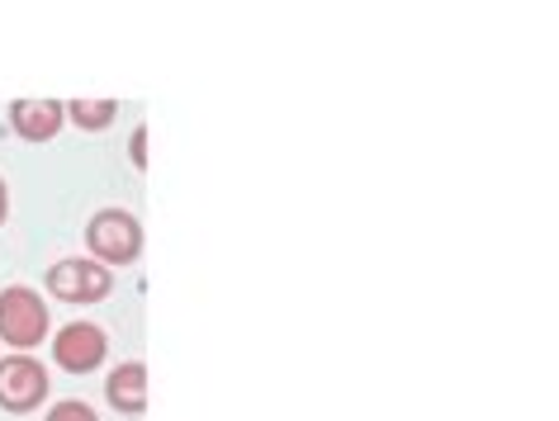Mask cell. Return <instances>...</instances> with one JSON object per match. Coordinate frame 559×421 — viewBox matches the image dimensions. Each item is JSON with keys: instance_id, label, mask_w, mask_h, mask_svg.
Returning a JSON list of instances; mask_svg holds the SVG:
<instances>
[{"instance_id": "5b68a950", "label": "cell", "mask_w": 559, "mask_h": 421, "mask_svg": "<svg viewBox=\"0 0 559 421\" xmlns=\"http://www.w3.org/2000/svg\"><path fill=\"white\" fill-rule=\"evenodd\" d=\"M105 356H109V336L95 327V322H67V327L52 336V364H62L67 374L100 370Z\"/></svg>"}, {"instance_id": "52a82bcc", "label": "cell", "mask_w": 559, "mask_h": 421, "mask_svg": "<svg viewBox=\"0 0 559 421\" xmlns=\"http://www.w3.org/2000/svg\"><path fill=\"white\" fill-rule=\"evenodd\" d=\"M105 398L115 402V412L138 417V412L147 407V364H143V360L115 364V374L105 378Z\"/></svg>"}, {"instance_id": "30bf717a", "label": "cell", "mask_w": 559, "mask_h": 421, "mask_svg": "<svg viewBox=\"0 0 559 421\" xmlns=\"http://www.w3.org/2000/svg\"><path fill=\"white\" fill-rule=\"evenodd\" d=\"M129 152H133V166H147V129H133Z\"/></svg>"}, {"instance_id": "9c48e42d", "label": "cell", "mask_w": 559, "mask_h": 421, "mask_svg": "<svg viewBox=\"0 0 559 421\" xmlns=\"http://www.w3.org/2000/svg\"><path fill=\"white\" fill-rule=\"evenodd\" d=\"M48 421H100V417H95L91 402L67 398V402H52V407H48Z\"/></svg>"}, {"instance_id": "8992f818", "label": "cell", "mask_w": 559, "mask_h": 421, "mask_svg": "<svg viewBox=\"0 0 559 421\" xmlns=\"http://www.w3.org/2000/svg\"><path fill=\"white\" fill-rule=\"evenodd\" d=\"M62 105L58 100H15L10 105V129L29 143H48V137L62 133Z\"/></svg>"}, {"instance_id": "3957f363", "label": "cell", "mask_w": 559, "mask_h": 421, "mask_svg": "<svg viewBox=\"0 0 559 421\" xmlns=\"http://www.w3.org/2000/svg\"><path fill=\"white\" fill-rule=\"evenodd\" d=\"M48 398V370L34 356H5L0 360V412L29 417Z\"/></svg>"}, {"instance_id": "8fae6325", "label": "cell", "mask_w": 559, "mask_h": 421, "mask_svg": "<svg viewBox=\"0 0 559 421\" xmlns=\"http://www.w3.org/2000/svg\"><path fill=\"white\" fill-rule=\"evenodd\" d=\"M10 218V190H5V176H0V228H5Z\"/></svg>"}, {"instance_id": "277c9868", "label": "cell", "mask_w": 559, "mask_h": 421, "mask_svg": "<svg viewBox=\"0 0 559 421\" xmlns=\"http://www.w3.org/2000/svg\"><path fill=\"white\" fill-rule=\"evenodd\" d=\"M48 289L62 303H105L109 289H115V270H105L91 256H67L48 270Z\"/></svg>"}, {"instance_id": "6da1fadb", "label": "cell", "mask_w": 559, "mask_h": 421, "mask_svg": "<svg viewBox=\"0 0 559 421\" xmlns=\"http://www.w3.org/2000/svg\"><path fill=\"white\" fill-rule=\"evenodd\" d=\"M86 251H91V261L105 265V270L133 265L143 256V222H138L129 208H100V214L86 222Z\"/></svg>"}, {"instance_id": "ba28073f", "label": "cell", "mask_w": 559, "mask_h": 421, "mask_svg": "<svg viewBox=\"0 0 559 421\" xmlns=\"http://www.w3.org/2000/svg\"><path fill=\"white\" fill-rule=\"evenodd\" d=\"M67 119L76 123V129H86V133H100V129H109L115 123V115H119V105L115 100H72L62 109Z\"/></svg>"}, {"instance_id": "7a4b0ae2", "label": "cell", "mask_w": 559, "mask_h": 421, "mask_svg": "<svg viewBox=\"0 0 559 421\" xmlns=\"http://www.w3.org/2000/svg\"><path fill=\"white\" fill-rule=\"evenodd\" d=\"M48 303L44 293L29 289V285H10L5 293H0V341L15 346L20 356H29L34 346H44L48 336Z\"/></svg>"}]
</instances>
